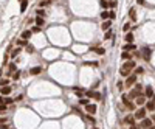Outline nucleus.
Here are the masks:
<instances>
[{
  "label": "nucleus",
  "instance_id": "14",
  "mask_svg": "<svg viewBox=\"0 0 155 129\" xmlns=\"http://www.w3.org/2000/svg\"><path fill=\"white\" fill-rule=\"evenodd\" d=\"M146 110H150V112H152V110H155V103L147 101V103H146Z\"/></svg>",
  "mask_w": 155,
  "mask_h": 129
},
{
  "label": "nucleus",
  "instance_id": "15",
  "mask_svg": "<svg viewBox=\"0 0 155 129\" xmlns=\"http://www.w3.org/2000/svg\"><path fill=\"white\" fill-rule=\"evenodd\" d=\"M137 104H138V106H143V104H146V98H144L143 95H140V97L137 98Z\"/></svg>",
  "mask_w": 155,
  "mask_h": 129
},
{
  "label": "nucleus",
  "instance_id": "30",
  "mask_svg": "<svg viewBox=\"0 0 155 129\" xmlns=\"http://www.w3.org/2000/svg\"><path fill=\"white\" fill-rule=\"evenodd\" d=\"M19 53H20V48H16V50L12 51V58H16V56H17Z\"/></svg>",
  "mask_w": 155,
  "mask_h": 129
},
{
  "label": "nucleus",
  "instance_id": "25",
  "mask_svg": "<svg viewBox=\"0 0 155 129\" xmlns=\"http://www.w3.org/2000/svg\"><path fill=\"white\" fill-rule=\"evenodd\" d=\"M144 70H143V67H137L135 68V75H140V73H143Z\"/></svg>",
  "mask_w": 155,
  "mask_h": 129
},
{
  "label": "nucleus",
  "instance_id": "13",
  "mask_svg": "<svg viewBox=\"0 0 155 129\" xmlns=\"http://www.w3.org/2000/svg\"><path fill=\"white\" fill-rule=\"evenodd\" d=\"M0 92H2V95H9V93H11V87L5 86V87H2V89H0Z\"/></svg>",
  "mask_w": 155,
  "mask_h": 129
},
{
  "label": "nucleus",
  "instance_id": "7",
  "mask_svg": "<svg viewBox=\"0 0 155 129\" xmlns=\"http://www.w3.org/2000/svg\"><path fill=\"white\" fill-rule=\"evenodd\" d=\"M20 38H22V41H28V39L31 38V31H30V30H27V31H23V33L20 34Z\"/></svg>",
  "mask_w": 155,
  "mask_h": 129
},
{
  "label": "nucleus",
  "instance_id": "1",
  "mask_svg": "<svg viewBox=\"0 0 155 129\" xmlns=\"http://www.w3.org/2000/svg\"><path fill=\"white\" fill-rule=\"evenodd\" d=\"M135 67V62L133 61H129V62H126V64H123V67H121V70H120V73L123 76H127L129 75V72L132 70Z\"/></svg>",
  "mask_w": 155,
  "mask_h": 129
},
{
  "label": "nucleus",
  "instance_id": "19",
  "mask_svg": "<svg viewBox=\"0 0 155 129\" xmlns=\"http://www.w3.org/2000/svg\"><path fill=\"white\" fill-rule=\"evenodd\" d=\"M93 51H96L98 54H104V53H106V50H104V48H99V47H95Z\"/></svg>",
  "mask_w": 155,
  "mask_h": 129
},
{
  "label": "nucleus",
  "instance_id": "9",
  "mask_svg": "<svg viewBox=\"0 0 155 129\" xmlns=\"http://www.w3.org/2000/svg\"><path fill=\"white\" fill-rule=\"evenodd\" d=\"M85 110H87L88 114H95V112H96V106H95V104H87Z\"/></svg>",
  "mask_w": 155,
  "mask_h": 129
},
{
  "label": "nucleus",
  "instance_id": "21",
  "mask_svg": "<svg viewBox=\"0 0 155 129\" xmlns=\"http://www.w3.org/2000/svg\"><path fill=\"white\" fill-rule=\"evenodd\" d=\"M121 58H123V59H130V53H129V51H123Z\"/></svg>",
  "mask_w": 155,
  "mask_h": 129
},
{
  "label": "nucleus",
  "instance_id": "23",
  "mask_svg": "<svg viewBox=\"0 0 155 129\" xmlns=\"http://www.w3.org/2000/svg\"><path fill=\"white\" fill-rule=\"evenodd\" d=\"M130 19H132V20L137 19V13H135V9H133V8L130 9Z\"/></svg>",
  "mask_w": 155,
  "mask_h": 129
},
{
  "label": "nucleus",
  "instance_id": "32",
  "mask_svg": "<svg viewBox=\"0 0 155 129\" xmlns=\"http://www.w3.org/2000/svg\"><path fill=\"white\" fill-rule=\"evenodd\" d=\"M42 16H45V11H42V9H39V11H37V17H42Z\"/></svg>",
  "mask_w": 155,
  "mask_h": 129
},
{
  "label": "nucleus",
  "instance_id": "26",
  "mask_svg": "<svg viewBox=\"0 0 155 129\" xmlns=\"http://www.w3.org/2000/svg\"><path fill=\"white\" fill-rule=\"evenodd\" d=\"M79 103H81V104H84V106H87V104H90L87 98H81V101H79Z\"/></svg>",
  "mask_w": 155,
  "mask_h": 129
},
{
  "label": "nucleus",
  "instance_id": "17",
  "mask_svg": "<svg viewBox=\"0 0 155 129\" xmlns=\"http://www.w3.org/2000/svg\"><path fill=\"white\" fill-rule=\"evenodd\" d=\"M133 48H135V45H133V44H126V45L123 47V50H124V51H132Z\"/></svg>",
  "mask_w": 155,
  "mask_h": 129
},
{
  "label": "nucleus",
  "instance_id": "24",
  "mask_svg": "<svg viewBox=\"0 0 155 129\" xmlns=\"http://www.w3.org/2000/svg\"><path fill=\"white\" fill-rule=\"evenodd\" d=\"M110 25H112V22H104V24H102V30H109Z\"/></svg>",
  "mask_w": 155,
  "mask_h": 129
},
{
  "label": "nucleus",
  "instance_id": "40",
  "mask_svg": "<svg viewBox=\"0 0 155 129\" xmlns=\"http://www.w3.org/2000/svg\"><path fill=\"white\" fill-rule=\"evenodd\" d=\"M137 3H138V5H143V3H144V0H137Z\"/></svg>",
  "mask_w": 155,
  "mask_h": 129
},
{
  "label": "nucleus",
  "instance_id": "29",
  "mask_svg": "<svg viewBox=\"0 0 155 129\" xmlns=\"http://www.w3.org/2000/svg\"><path fill=\"white\" fill-rule=\"evenodd\" d=\"M99 3H101V6H102V8H107V6H109V2H106V0H101Z\"/></svg>",
  "mask_w": 155,
  "mask_h": 129
},
{
  "label": "nucleus",
  "instance_id": "27",
  "mask_svg": "<svg viewBox=\"0 0 155 129\" xmlns=\"http://www.w3.org/2000/svg\"><path fill=\"white\" fill-rule=\"evenodd\" d=\"M107 17H109V13L107 11H102L101 13V19H107Z\"/></svg>",
  "mask_w": 155,
  "mask_h": 129
},
{
  "label": "nucleus",
  "instance_id": "41",
  "mask_svg": "<svg viewBox=\"0 0 155 129\" xmlns=\"http://www.w3.org/2000/svg\"><path fill=\"white\" fill-rule=\"evenodd\" d=\"M0 104H5V98H0Z\"/></svg>",
  "mask_w": 155,
  "mask_h": 129
},
{
  "label": "nucleus",
  "instance_id": "12",
  "mask_svg": "<svg viewBox=\"0 0 155 129\" xmlns=\"http://www.w3.org/2000/svg\"><path fill=\"white\" fill-rule=\"evenodd\" d=\"M146 97H147V98H152V97H153V89H152V86H147V87H146Z\"/></svg>",
  "mask_w": 155,
  "mask_h": 129
},
{
  "label": "nucleus",
  "instance_id": "2",
  "mask_svg": "<svg viewBox=\"0 0 155 129\" xmlns=\"http://www.w3.org/2000/svg\"><path fill=\"white\" fill-rule=\"evenodd\" d=\"M144 117H146V109H143V107H140L137 112H135V118H138V120H144Z\"/></svg>",
  "mask_w": 155,
  "mask_h": 129
},
{
  "label": "nucleus",
  "instance_id": "44",
  "mask_svg": "<svg viewBox=\"0 0 155 129\" xmlns=\"http://www.w3.org/2000/svg\"><path fill=\"white\" fill-rule=\"evenodd\" d=\"M3 121H5V120H3V118H0V123H3Z\"/></svg>",
  "mask_w": 155,
  "mask_h": 129
},
{
  "label": "nucleus",
  "instance_id": "18",
  "mask_svg": "<svg viewBox=\"0 0 155 129\" xmlns=\"http://www.w3.org/2000/svg\"><path fill=\"white\" fill-rule=\"evenodd\" d=\"M36 25L37 27H42L44 25V19H42V17H36Z\"/></svg>",
  "mask_w": 155,
  "mask_h": 129
},
{
  "label": "nucleus",
  "instance_id": "35",
  "mask_svg": "<svg viewBox=\"0 0 155 129\" xmlns=\"http://www.w3.org/2000/svg\"><path fill=\"white\" fill-rule=\"evenodd\" d=\"M109 17H110V19H115V11H110L109 13Z\"/></svg>",
  "mask_w": 155,
  "mask_h": 129
},
{
  "label": "nucleus",
  "instance_id": "45",
  "mask_svg": "<svg viewBox=\"0 0 155 129\" xmlns=\"http://www.w3.org/2000/svg\"><path fill=\"white\" fill-rule=\"evenodd\" d=\"M152 120H153V121H155V115H152Z\"/></svg>",
  "mask_w": 155,
  "mask_h": 129
},
{
  "label": "nucleus",
  "instance_id": "34",
  "mask_svg": "<svg viewBox=\"0 0 155 129\" xmlns=\"http://www.w3.org/2000/svg\"><path fill=\"white\" fill-rule=\"evenodd\" d=\"M104 38H106V39H110V38H112V33H110V31H107V33H106V36H104Z\"/></svg>",
  "mask_w": 155,
  "mask_h": 129
},
{
  "label": "nucleus",
  "instance_id": "20",
  "mask_svg": "<svg viewBox=\"0 0 155 129\" xmlns=\"http://www.w3.org/2000/svg\"><path fill=\"white\" fill-rule=\"evenodd\" d=\"M132 41H133V36H132L130 33H127V34H126V42H127V44H130Z\"/></svg>",
  "mask_w": 155,
  "mask_h": 129
},
{
  "label": "nucleus",
  "instance_id": "36",
  "mask_svg": "<svg viewBox=\"0 0 155 129\" xmlns=\"http://www.w3.org/2000/svg\"><path fill=\"white\" fill-rule=\"evenodd\" d=\"M8 84V79H2V81H0V86H6Z\"/></svg>",
  "mask_w": 155,
  "mask_h": 129
},
{
  "label": "nucleus",
  "instance_id": "5",
  "mask_svg": "<svg viewBox=\"0 0 155 129\" xmlns=\"http://www.w3.org/2000/svg\"><path fill=\"white\" fill-rule=\"evenodd\" d=\"M140 95H141V87H140V86H137V89L130 92V97H132V98H133V97H137V98H138Z\"/></svg>",
  "mask_w": 155,
  "mask_h": 129
},
{
  "label": "nucleus",
  "instance_id": "37",
  "mask_svg": "<svg viewBox=\"0 0 155 129\" xmlns=\"http://www.w3.org/2000/svg\"><path fill=\"white\" fill-rule=\"evenodd\" d=\"M5 103H6V104H11V103H12V100H11V98H5Z\"/></svg>",
  "mask_w": 155,
  "mask_h": 129
},
{
  "label": "nucleus",
  "instance_id": "22",
  "mask_svg": "<svg viewBox=\"0 0 155 129\" xmlns=\"http://www.w3.org/2000/svg\"><path fill=\"white\" fill-rule=\"evenodd\" d=\"M27 5H28V0H23V2H22V6H20V11H22V13L27 9Z\"/></svg>",
  "mask_w": 155,
  "mask_h": 129
},
{
  "label": "nucleus",
  "instance_id": "48",
  "mask_svg": "<svg viewBox=\"0 0 155 129\" xmlns=\"http://www.w3.org/2000/svg\"><path fill=\"white\" fill-rule=\"evenodd\" d=\"M20 2H23V0H20Z\"/></svg>",
  "mask_w": 155,
  "mask_h": 129
},
{
  "label": "nucleus",
  "instance_id": "33",
  "mask_svg": "<svg viewBox=\"0 0 155 129\" xmlns=\"http://www.w3.org/2000/svg\"><path fill=\"white\" fill-rule=\"evenodd\" d=\"M19 76H20V72H16L14 75H12V78H14V79H19Z\"/></svg>",
  "mask_w": 155,
  "mask_h": 129
},
{
  "label": "nucleus",
  "instance_id": "46",
  "mask_svg": "<svg viewBox=\"0 0 155 129\" xmlns=\"http://www.w3.org/2000/svg\"><path fill=\"white\" fill-rule=\"evenodd\" d=\"M149 129H155V126H150V127H149Z\"/></svg>",
  "mask_w": 155,
  "mask_h": 129
},
{
  "label": "nucleus",
  "instance_id": "10",
  "mask_svg": "<svg viewBox=\"0 0 155 129\" xmlns=\"http://www.w3.org/2000/svg\"><path fill=\"white\" fill-rule=\"evenodd\" d=\"M133 121H135V117H132V115H127V117L124 118V123H126V124L133 126Z\"/></svg>",
  "mask_w": 155,
  "mask_h": 129
},
{
  "label": "nucleus",
  "instance_id": "16",
  "mask_svg": "<svg viewBox=\"0 0 155 129\" xmlns=\"http://www.w3.org/2000/svg\"><path fill=\"white\" fill-rule=\"evenodd\" d=\"M150 126H152V120H149V118H144V120H143V127H147V129H149Z\"/></svg>",
  "mask_w": 155,
  "mask_h": 129
},
{
  "label": "nucleus",
  "instance_id": "11",
  "mask_svg": "<svg viewBox=\"0 0 155 129\" xmlns=\"http://www.w3.org/2000/svg\"><path fill=\"white\" fill-rule=\"evenodd\" d=\"M143 56H144L146 61L150 59V48H143Z\"/></svg>",
  "mask_w": 155,
  "mask_h": 129
},
{
  "label": "nucleus",
  "instance_id": "47",
  "mask_svg": "<svg viewBox=\"0 0 155 129\" xmlns=\"http://www.w3.org/2000/svg\"><path fill=\"white\" fill-rule=\"evenodd\" d=\"M93 129H98V127H93Z\"/></svg>",
  "mask_w": 155,
  "mask_h": 129
},
{
  "label": "nucleus",
  "instance_id": "42",
  "mask_svg": "<svg viewBox=\"0 0 155 129\" xmlns=\"http://www.w3.org/2000/svg\"><path fill=\"white\" fill-rule=\"evenodd\" d=\"M132 129H140V127H138V126H135V124H133V126H132Z\"/></svg>",
  "mask_w": 155,
  "mask_h": 129
},
{
  "label": "nucleus",
  "instance_id": "6",
  "mask_svg": "<svg viewBox=\"0 0 155 129\" xmlns=\"http://www.w3.org/2000/svg\"><path fill=\"white\" fill-rule=\"evenodd\" d=\"M123 103H124V104L127 106V109H130V110L133 109V104H132L130 101H129V97H127V95H123Z\"/></svg>",
  "mask_w": 155,
  "mask_h": 129
},
{
  "label": "nucleus",
  "instance_id": "31",
  "mask_svg": "<svg viewBox=\"0 0 155 129\" xmlns=\"http://www.w3.org/2000/svg\"><path fill=\"white\" fill-rule=\"evenodd\" d=\"M123 30H124V31H126V33H127V31H129V30H130V24H126V25H124V27H123Z\"/></svg>",
  "mask_w": 155,
  "mask_h": 129
},
{
  "label": "nucleus",
  "instance_id": "28",
  "mask_svg": "<svg viewBox=\"0 0 155 129\" xmlns=\"http://www.w3.org/2000/svg\"><path fill=\"white\" fill-rule=\"evenodd\" d=\"M5 110H6V106L5 104H0V114H5Z\"/></svg>",
  "mask_w": 155,
  "mask_h": 129
},
{
  "label": "nucleus",
  "instance_id": "38",
  "mask_svg": "<svg viewBox=\"0 0 155 129\" xmlns=\"http://www.w3.org/2000/svg\"><path fill=\"white\" fill-rule=\"evenodd\" d=\"M33 31H34V33H37V31H41V27H34V28H33Z\"/></svg>",
  "mask_w": 155,
  "mask_h": 129
},
{
  "label": "nucleus",
  "instance_id": "4",
  "mask_svg": "<svg viewBox=\"0 0 155 129\" xmlns=\"http://www.w3.org/2000/svg\"><path fill=\"white\" fill-rule=\"evenodd\" d=\"M87 95L90 97V98H95V100H101V93H99V92H87Z\"/></svg>",
  "mask_w": 155,
  "mask_h": 129
},
{
  "label": "nucleus",
  "instance_id": "3",
  "mask_svg": "<svg viewBox=\"0 0 155 129\" xmlns=\"http://www.w3.org/2000/svg\"><path fill=\"white\" fill-rule=\"evenodd\" d=\"M135 81H137V75L133 73V75H130V76L126 79V86H127V87H130L132 84H135Z\"/></svg>",
  "mask_w": 155,
  "mask_h": 129
},
{
  "label": "nucleus",
  "instance_id": "43",
  "mask_svg": "<svg viewBox=\"0 0 155 129\" xmlns=\"http://www.w3.org/2000/svg\"><path fill=\"white\" fill-rule=\"evenodd\" d=\"M152 103H155V95H153V97H152Z\"/></svg>",
  "mask_w": 155,
  "mask_h": 129
},
{
  "label": "nucleus",
  "instance_id": "8",
  "mask_svg": "<svg viewBox=\"0 0 155 129\" xmlns=\"http://www.w3.org/2000/svg\"><path fill=\"white\" fill-rule=\"evenodd\" d=\"M41 72H42V67H41V65H37V67H33V68L30 70V73H31V75H39Z\"/></svg>",
  "mask_w": 155,
  "mask_h": 129
},
{
  "label": "nucleus",
  "instance_id": "39",
  "mask_svg": "<svg viewBox=\"0 0 155 129\" xmlns=\"http://www.w3.org/2000/svg\"><path fill=\"white\" fill-rule=\"evenodd\" d=\"M27 50H28V51H30V53H33V51H34V48H33V47H31V45H30V47H27Z\"/></svg>",
  "mask_w": 155,
  "mask_h": 129
}]
</instances>
